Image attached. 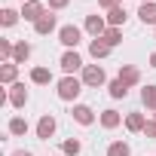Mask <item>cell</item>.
I'll return each instance as SVG.
<instances>
[{
    "label": "cell",
    "instance_id": "cell-1",
    "mask_svg": "<svg viewBox=\"0 0 156 156\" xmlns=\"http://www.w3.org/2000/svg\"><path fill=\"white\" fill-rule=\"evenodd\" d=\"M80 92H83V83L73 80V76H64V80L58 83V98H61V101H73Z\"/></svg>",
    "mask_w": 156,
    "mask_h": 156
},
{
    "label": "cell",
    "instance_id": "cell-2",
    "mask_svg": "<svg viewBox=\"0 0 156 156\" xmlns=\"http://www.w3.org/2000/svg\"><path fill=\"white\" fill-rule=\"evenodd\" d=\"M83 83L86 86H104V70L98 64H86L83 67Z\"/></svg>",
    "mask_w": 156,
    "mask_h": 156
},
{
    "label": "cell",
    "instance_id": "cell-3",
    "mask_svg": "<svg viewBox=\"0 0 156 156\" xmlns=\"http://www.w3.org/2000/svg\"><path fill=\"white\" fill-rule=\"evenodd\" d=\"M58 40H61L64 46H76V43H80V28H73V25H64V28L58 31Z\"/></svg>",
    "mask_w": 156,
    "mask_h": 156
},
{
    "label": "cell",
    "instance_id": "cell-4",
    "mask_svg": "<svg viewBox=\"0 0 156 156\" xmlns=\"http://www.w3.org/2000/svg\"><path fill=\"white\" fill-rule=\"evenodd\" d=\"M80 67H83V58L76 55V52H64V55H61V70L73 73V70H80Z\"/></svg>",
    "mask_w": 156,
    "mask_h": 156
},
{
    "label": "cell",
    "instance_id": "cell-5",
    "mask_svg": "<svg viewBox=\"0 0 156 156\" xmlns=\"http://www.w3.org/2000/svg\"><path fill=\"white\" fill-rule=\"evenodd\" d=\"M22 16H25L28 22H34V25H37V22H40V19L46 16V12H43V6L37 3V0H31V3H25V9H22Z\"/></svg>",
    "mask_w": 156,
    "mask_h": 156
},
{
    "label": "cell",
    "instance_id": "cell-6",
    "mask_svg": "<svg viewBox=\"0 0 156 156\" xmlns=\"http://www.w3.org/2000/svg\"><path fill=\"white\" fill-rule=\"evenodd\" d=\"M86 31L95 34V40L104 37V31H107V28H104V19H101V16H86Z\"/></svg>",
    "mask_w": 156,
    "mask_h": 156
},
{
    "label": "cell",
    "instance_id": "cell-7",
    "mask_svg": "<svg viewBox=\"0 0 156 156\" xmlns=\"http://www.w3.org/2000/svg\"><path fill=\"white\" fill-rule=\"evenodd\" d=\"M52 132H55V119H52V116H43V119L37 122V138H40V141H49Z\"/></svg>",
    "mask_w": 156,
    "mask_h": 156
},
{
    "label": "cell",
    "instance_id": "cell-8",
    "mask_svg": "<svg viewBox=\"0 0 156 156\" xmlns=\"http://www.w3.org/2000/svg\"><path fill=\"white\" fill-rule=\"evenodd\" d=\"M73 119L80 122V126H92L95 113H92V107H86V104H76V107H73Z\"/></svg>",
    "mask_w": 156,
    "mask_h": 156
},
{
    "label": "cell",
    "instance_id": "cell-9",
    "mask_svg": "<svg viewBox=\"0 0 156 156\" xmlns=\"http://www.w3.org/2000/svg\"><path fill=\"white\" fill-rule=\"evenodd\" d=\"M119 80H122L126 86H135V83L141 80V73H138V67H132V64H122V67H119Z\"/></svg>",
    "mask_w": 156,
    "mask_h": 156
},
{
    "label": "cell",
    "instance_id": "cell-10",
    "mask_svg": "<svg viewBox=\"0 0 156 156\" xmlns=\"http://www.w3.org/2000/svg\"><path fill=\"white\" fill-rule=\"evenodd\" d=\"M25 101H28V92H25L22 83H16L12 92H9V104H12V107H25Z\"/></svg>",
    "mask_w": 156,
    "mask_h": 156
},
{
    "label": "cell",
    "instance_id": "cell-11",
    "mask_svg": "<svg viewBox=\"0 0 156 156\" xmlns=\"http://www.w3.org/2000/svg\"><path fill=\"white\" fill-rule=\"evenodd\" d=\"M138 16H141L144 25H156V3H141Z\"/></svg>",
    "mask_w": 156,
    "mask_h": 156
},
{
    "label": "cell",
    "instance_id": "cell-12",
    "mask_svg": "<svg viewBox=\"0 0 156 156\" xmlns=\"http://www.w3.org/2000/svg\"><path fill=\"white\" fill-rule=\"evenodd\" d=\"M144 126H147V119H144L141 113H129V116H126V129H129V132H144Z\"/></svg>",
    "mask_w": 156,
    "mask_h": 156
},
{
    "label": "cell",
    "instance_id": "cell-13",
    "mask_svg": "<svg viewBox=\"0 0 156 156\" xmlns=\"http://www.w3.org/2000/svg\"><path fill=\"white\" fill-rule=\"evenodd\" d=\"M52 28H55V16H52V12H46V16L34 25V31H37V34H49Z\"/></svg>",
    "mask_w": 156,
    "mask_h": 156
},
{
    "label": "cell",
    "instance_id": "cell-14",
    "mask_svg": "<svg viewBox=\"0 0 156 156\" xmlns=\"http://www.w3.org/2000/svg\"><path fill=\"white\" fill-rule=\"evenodd\" d=\"M28 55H31V46H28V43H16V49H12V64H22Z\"/></svg>",
    "mask_w": 156,
    "mask_h": 156
},
{
    "label": "cell",
    "instance_id": "cell-15",
    "mask_svg": "<svg viewBox=\"0 0 156 156\" xmlns=\"http://www.w3.org/2000/svg\"><path fill=\"white\" fill-rule=\"evenodd\" d=\"M89 52H92L95 58H104V55H110V46H107L104 40H92V46H89Z\"/></svg>",
    "mask_w": 156,
    "mask_h": 156
},
{
    "label": "cell",
    "instance_id": "cell-16",
    "mask_svg": "<svg viewBox=\"0 0 156 156\" xmlns=\"http://www.w3.org/2000/svg\"><path fill=\"white\" fill-rule=\"evenodd\" d=\"M101 126H104V129H116V126H119V113H116V110H104V113H101Z\"/></svg>",
    "mask_w": 156,
    "mask_h": 156
},
{
    "label": "cell",
    "instance_id": "cell-17",
    "mask_svg": "<svg viewBox=\"0 0 156 156\" xmlns=\"http://www.w3.org/2000/svg\"><path fill=\"white\" fill-rule=\"evenodd\" d=\"M101 40H104L107 46H116V43H122V34H119V28H107Z\"/></svg>",
    "mask_w": 156,
    "mask_h": 156
},
{
    "label": "cell",
    "instance_id": "cell-18",
    "mask_svg": "<svg viewBox=\"0 0 156 156\" xmlns=\"http://www.w3.org/2000/svg\"><path fill=\"white\" fill-rule=\"evenodd\" d=\"M107 22H110L113 28H119V25L126 22V9H122V6H116V9H110V16H107Z\"/></svg>",
    "mask_w": 156,
    "mask_h": 156
},
{
    "label": "cell",
    "instance_id": "cell-19",
    "mask_svg": "<svg viewBox=\"0 0 156 156\" xmlns=\"http://www.w3.org/2000/svg\"><path fill=\"white\" fill-rule=\"evenodd\" d=\"M110 95H113V98H126V95H129V86H126L122 80H113V83H110Z\"/></svg>",
    "mask_w": 156,
    "mask_h": 156
},
{
    "label": "cell",
    "instance_id": "cell-20",
    "mask_svg": "<svg viewBox=\"0 0 156 156\" xmlns=\"http://www.w3.org/2000/svg\"><path fill=\"white\" fill-rule=\"evenodd\" d=\"M107 156H129V144H122V141H113V144L107 147Z\"/></svg>",
    "mask_w": 156,
    "mask_h": 156
},
{
    "label": "cell",
    "instance_id": "cell-21",
    "mask_svg": "<svg viewBox=\"0 0 156 156\" xmlns=\"http://www.w3.org/2000/svg\"><path fill=\"white\" fill-rule=\"evenodd\" d=\"M141 101H144L147 107H153V110H156V86H147V89L141 92Z\"/></svg>",
    "mask_w": 156,
    "mask_h": 156
},
{
    "label": "cell",
    "instance_id": "cell-22",
    "mask_svg": "<svg viewBox=\"0 0 156 156\" xmlns=\"http://www.w3.org/2000/svg\"><path fill=\"white\" fill-rule=\"evenodd\" d=\"M31 80H34V83H49L52 73H49L46 67H34V70H31Z\"/></svg>",
    "mask_w": 156,
    "mask_h": 156
},
{
    "label": "cell",
    "instance_id": "cell-23",
    "mask_svg": "<svg viewBox=\"0 0 156 156\" xmlns=\"http://www.w3.org/2000/svg\"><path fill=\"white\" fill-rule=\"evenodd\" d=\"M9 132H12V135H25V132H28V122H25L22 116H16V119H9Z\"/></svg>",
    "mask_w": 156,
    "mask_h": 156
},
{
    "label": "cell",
    "instance_id": "cell-24",
    "mask_svg": "<svg viewBox=\"0 0 156 156\" xmlns=\"http://www.w3.org/2000/svg\"><path fill=\"white\" fill-rule=\"evenodd\" d=\"M16 73H19V67H16V64H6L3 70H0V80H3V83H12Z\"/></svg>",
    "mask_w": 156,
    "mask_h": 156
},
{
    "label": "cell",
    "instance_id": "cell-25",
    "mask_svg": "<svg viewBox=\"0 0 156 156\" xmlns=\"http://www.w3.org/2000/svg\"><path fill=\"white\" fill-rule=\"evenodd\" d=\"M61 150H64V153H70V156H76V153H80V141H64V144H61Z\"/></svg>",
    "mask_w": 156,
    "mask_h": 156
},
{
    "label": "cell",
    "instance_id": "cell-26",
    "mask_svg": "<svg viewBox=\"0 0 156 156\" xmlns=\"http://www.w3.org/2000/svg\"><path fill=\"white\" fill-rule=\"evenodd\" d=\"M16 22H19V12H12V9H3V25H6V28H12Z\"/></svg>",
    "mask_w": 156,
    "mask_h": 156
},
{
    "label": "cell",
    "instance_id": "cell-27",
    "mask_svg": "<svg viewBox=\"0 0 156 156\" xmlns=\"http://www.w3.org/2000/svg\"><path fill=\"white\" fill-rule=\"evenodd\" d=\"M12 49L16 46H9V40H0V52H3V55H12Z\"/></svg>",
    "mask_w": 156,
    "mask_h": 156
},
{
    "label": "cell",
    "instance_id": "cell-28",
    "mask_svg": "<svg viewBox=\"0 0 156 156\" xmlns=\"http://www.w3.org/2000/svg\"><path fill=\"white\" fill-rule=\"evenodd\" d=\"M144 132H147L150 138H156V122H147V126H144Z\"/></svg>",
    "mask_w": 156,
    "mask_h": 156
},
{
    "label": "cell",
    "instance_id": "cell-29",
    "mask_svg": "<svg viewBox=\"0 0 156 156\" xmlns=\"http://www.w3.org/2000/svg\"><path fill=\"white\" fill-rule=\"evenodd\" d=\"M98 3H101L104 9H116V0H98Z\"/></svg>",
    "mask_w": 156,
    "mask_h": 156
},
{
    "label": "cell",
    "instance_id": "cell-30",
    "mask_svg": "<svg viewBox=\"0 0 156 156\" xmlns=\"http://www.w3.org/2000/svg\"><path fill=\"white\" fill-rule=\"evenodd\" d=\"M49 6L52 9H61V6H67V0H49Z\"/></svg>",
    "mask_w": 156,
    "mask_h": 156
},
{
    "label": "cell",
    "instance_id": "cell-31",
    "mask_svg": "<svg viewBox=\"0 0 156 156\" xmlns=\"http://www.w3.org/2000/svg\"><path fill=\"white\" fill-rule=\"evenodd\" d=\"M12 156H31V153H28V150H19V153H12Z\"/></svg>",
    "mask_w": 156,
    "mask_h": 156
},
{
    "label": "cell",
    "instance_id": "cell-32",
    "mask_svg": "<svg viewBox=\"0 0 156 156\" xmlns=\"http://www.w3.org/2000/svg\"><path fill=\"white\" fill-rule=\"evenodd\" d=\"M150 64H153V67H156V52H153V55H150Z\"/></svg>",
    "mask_w": 156,
    "mask_h": 156
},
{
    "label": "cell",
    "instance_id": "cell-33",
    "mask_svg": "<svg viewBox=\"0 0 156 156\" xmlns=\"http://www.w3.org/2000/svg\"><path fill=\"white\" fill-rule=\"evenodd\" d=\"M141 3H153V0H141Z\"/></svg>",
    "mask_w": 156,
    "mask_h": 156
},
{
    "label": "cell",
    "instance_id": "cell-34",
    "mask_svg": "<svg viewBox=\"0 0 156 156\" xmlns=\"http://www.w3.org/2000/svg\"><path fill=\"white\" fill-rule=\"evenodd\" d=\"M28 3H31V0H28Z\"/></svg>",
    "mask_w": 156,
    "mask_h": 156
}]
</instances>
